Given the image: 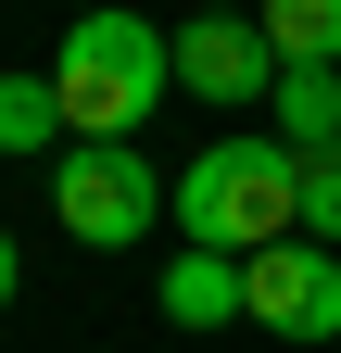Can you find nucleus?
<instances>
[{
  "label": "nucleus",
  "mask_w": 341,
  "mask_h": 353,
  "mask_svg": "<svg viewBox=\"0 0 341 353\" xmlns=\"http://www.w3.org/2000/svg\"><path fill=\"white\" fill-rule=\"evenodd\" d=\"M278 63H341V0H253Z\"/></svg>",
  "instance_id": "9"
},
{
  "label": "nucleus",
  "mask_w": 341,
  "mask_h": 353,
  "mask_svg": "<svg viewBox=\"0 0 341 353\" xmlns=\"http://www.w3.org/2000/svg\"><path fill=\"white\" fill-rule=\"evenodd\" d=\"M202 13H253V0H202Z\"/></svg>",
  "instance_id": "12"
},
{
  "label": "nucleus",
  "mask_w": 341,
  "mask_h": 353,
  "mask_svg": "<svg viewBox=\"0 0 341 353\" xmlns=\"http://www.w3.org/2000/svg\"><path fill=\"white\" fill-rule=\"evenodd\" d=\"M164 202H177V176H164L139 139H76V152L51 164V214H64L89 252L152 240V228H164Z\"/></svg>",
  "instance_id": "3"
},
{
  "label": "nucleus",
  "mask_w": 341,
  "mask_h": 353,
  "mask_svg": "<svg viewBox=\"0 0 341 353\" xmlns=\"http://www.w3.org/2000/svg\"><path fill=\"white\" fill-rule=\"evenodd\" d=\"M291 202H304V152L291 139H215V152H190V176H177L164 214H177L190 252H278Z\"/></svg>",
  "instance_id": "2"
},
{
  "label": "nucleus",
  "mask_w": 341,
  "mask_h": 353,
  "mask_svg": "<svg viewBox=\"0 0 341 353\" xmlns=\"http://www.w3.org/2000/svg\"><path fill=\"white\" fill-rule=\"evenodd\" d=\"M177 88H190V101H215V114L278 101V51H266V26H253V13H190V26H177Z\"/></svg>",
  "instance_id": "5"
},
{
  "label": "nucleus",
  "mask_w": 341,
  "mask_h": 353,
  "mask_svg": "<svg viewBox=\"0 0 341 353\" xmlns=\"http://www.w3.org/2000/svg\"><path fill=\"white\" fill-rule=\"evenodd\" d=\"M152 303H164V328H228V316H253V290H240V252H164Z\"/></svg>",
  "instance_id": "6"
},
{
  "label": "nucleus",
  "mask_w": 341,
  "mask_h": 353,
  "mask_svg": "<svg viewBox=\"0 0 341 353\" xmlns=\"http://www.w3.org/2000/svg\"><path fill=\"white\" fill-rule=\"evenodd\" d=\"M278 139L304 164L341 152V63H278Z\"/></svg>",
  "instance_id": "7"
},
{
  "label": "nucleus",
  "mask_w": 341,
  "mask_h": 353,
  "mask_svg": "<svg viewBox=\"0 0 341 353\" xmlns=\"http://www.w3.org/2000/svg\"><path fill=\"white\" fill-rule=\"evenodd\" d=\"M0 152H76V126H64V88L51 76H0Z\"/></svg>",
  "instance_id": "8"
},
{
  "label": "nucleus",
  "mask_w": 341,
  "mask_h": 353,
  "mask_svg": "<svg viewBox=\"0 0 341 353\" xmlns=\"http://www.w3.org/2000/svg\"><path fill=\"white\" fill-rule=\"evenodd\" d=\"M13 278H26V252H13V228H0V303H13Z\"/></svg>",
  "instance_id": "11"
},
{
  "label": "nucleus",
  "mask_w": 341,
  "mask_h": 353,
  "mask_svg": "<svg viewBox=\"0 0 341 353\" xmlns=\"http://www.w3.org/2000/svg\"><path fill=\"white\" fill-rule=\"evenodd\" d=\"M51 88H64V126H76V139H139V126L164 114V88H177V26L101 0V13L64 26Z\"/></svg>",
  "instance_id": "1"
},
{
  "label": "nucleus",
  "mask_w": 341,
  "mask_h": 353,
  "mask_svg": "<svg viewBox=\"0 0 341 353\" xmlns=\"http://www.w3.org/2000/svg\"><path fill=\"white\" fill-rule=\"evenodd\" d=\"M291 240L341 252V152H329V164H304V202H291Z\"/></svg>",
  "instance_id": "10"
},
{
  "label": "nucleus",
  "mask_w": 341,
  "mask_h": 353,
  "mask_svg": "<svg viewBox=\"0 0 341 353\" xmlns=\"http://www.w3.org/2000/svg\"><path fill=\"white\" fill-rule=\"evenodd\" d=\"M240 290H253V328H278V341H341V252H316V240L240 252Z\"/></svg>",
  "instance_id": "4"
}]
</instances>
